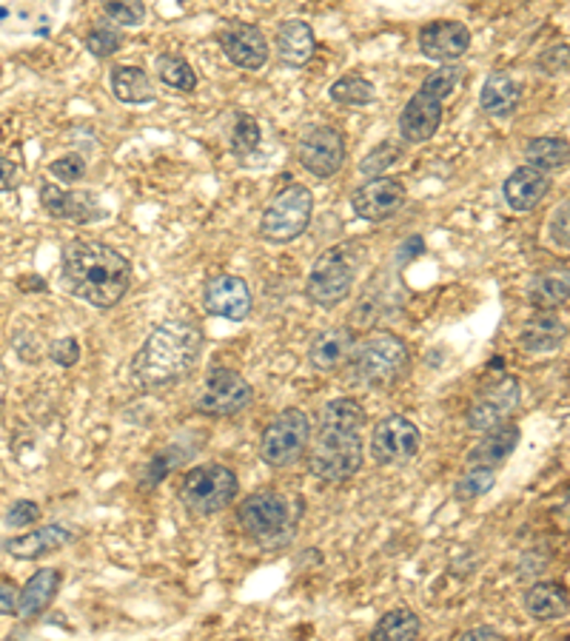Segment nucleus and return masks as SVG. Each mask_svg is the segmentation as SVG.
<instances>
[{
  "label": "nucleus",
  "mask_w": 570,
  "mask_h": 641,
  "mask_svg": "<svg viewBox=\"0 0 570 641\" xmlns=\"http://www.w3.org/2000/svg\"><path fill=\"white\" fill-rule=\"evenodd\" d=\"M365 411L354 397L325 403L317 433H311L309 474L319 482H346L362 470Z\"/></svg>",
  "instance_id": "1"
},
{
  "label": "nucleus",
  "mask_w": 570,
  "mask_h": 641,
  "mask_svg": "<svg viewBox=\"0 0 570 641\" xmlns=\"http://www.w3.org/2000/svg\"><path fill=\"white\" fill-rule=\"evenodd\" d=\"M202 328L191 319H163L131 357V380L143 391L177 385L195 371L202 353Z\"/></svg>",
  "instance_id": "2"
},
{
  "label": "nucleus",
  "mask_w": 570,
  "mask_h": 641,
  "mask_svg": "<svg viewBox=\"0 0 570 641\" xmlns=\"http://www.w3.org/2000/svg\"><path fill=\"white\" fill-rule=\"evenodd\" d=\"M63 280L83 303L115 308L131 285V263L106 243L72 240L63 248Z\"/></svg>",
  "instance_id": "3"
},
{
  "label": "nucleus",
  "mask_w": 570,
  "mask_h": 641,
  "mask_svg": "<svg viewBox=\"0 0 570 641\" xmlns=\"http://www.w3.org/2000/svg\"><path fill=\"white\" fill-rule=\"evenodd\" d=\"M351 380L365 391H388L411 371V348L394 331H371L351 353Z\"/></svg>",
  "instance_id": "4"
},
{
  "label": "nucleus",
  "mask_w": 570,
  "mask_h": 641,
  "mask_svg": "<svg viewBox=\"0 0 570 641\" xmlns=\"http://www.w3.org/2000/svg\"><path fill=\"white\" fill-rule=\"evenodd\" d=\"M296 520L300 513L294 511V502L280 490H254L237 508L240 531L266 550L289 545L296 531Z\"/></svg>",
  "instance_id": "5"
},
{
  "label": "nucleus",
  "mask_w": 570,
  "mask_h": 641,
  "mask_svg": "<svg viewBox=\"0 0 570 641\" xmlns=\"http://www.w3.org/2000/svg\"><path fill=\"white\" fill-rule=\"evenodd\" d=\"M362 260H365V245L354 243V240L325 248L317 263L311 266V275L305 280V296L319 308H337L354 289Z\"/></svg>",
  "instance_id": "6"
},
{
  "label": "nucleus",
  "mask_w": 570,
  "mask_h": 641,
  "mask_svg": "<svg viewBox=\"0 0 570 641\" xmlns=\"http://www.w3.org/2000/svg\"><path fill=\"white\" fill-rule=\"evenodd\" d=\"M237 474L229 465L206 462L181 476L177 499L191 516H214L237 499Z\"/></svg>",
  "instance_id": "7"
},
{
  "label": "nucleus",
  "mask_w": 570,
  "mask_h": 641,
  "mask_svg": "<svg viewBox=\"0 0 570 641\" xmlns=\"http://www.w3.org/2000/svg\"><path fill=\"white\" fill-rule=\"evenodd\" d=\"M311 419L300 408H286L266 426L260 436V459L268 468H291L305 456L311 445Z\"/></svg>",
  "instance_id": "8"
},
{
  "label": "nucleus",
  "mask_w": 570,
  "mask_h": 641,
  "mask_svg": "<svg viewBox=\"0 0 570 641\" xmlns=\"http://www.w3.org/2000/svg\"><path fill=\"white\" fill-rule=\"evenodd\" d=\"M311 214H314V195L309 188L294 183L277 191L275 200L268 202V209L263 211L260 220V237L266 243L286 245L294 243L296 237H303L311 225Z\"/></svg>",
  "instance_id": "9"
},
{
  "label": "nucleus",
  "mask_w": 570,
  "mask_h": 641,
  "mask_svg": "<svg viewBox=\"0 0 570 641\" xmlns=\"http://www.w3.org/2000/svg\"><path fill=\"white\" fill-rule=\"evenodd\" d=\"M254 403V388L246 376H240L232 368H209L197 391L195 411L202 417H237L248 411Z\"/></svg>",
  "instance_id": "10"
},
{
  "label": "nucleus",
  "mask_w": 570,
  "mask_h": 641,
  "mask_svg": "<svg viewBox=\"0 0 570 641\" xmlns=\"http://www.w3.org/2000/svg\"><path fill=\"white\" fill-rule=\"evenodd\" d=\"M419 445H422V433L411 419L391 413L380 419L371 431L369 454L380 468H397V465H408L419 454Z\"/></svg>",
  "instance_id": "11"
},
{
  "label": "nucleus",
  "mask_w": 570,
  "mask_h": 641,
  "mask_svg": "<svg viewBox=\"0 0 570 641\" xmlns=\"http://www.w3.org/2000/svg\"><path fill=\"white\" fill-rule=\"evenodd\" d=\"M296 160L314 177H334L346 163V140L331 126H311L296 143Z\"/></svg>",
  "instance_id": "12"
},
{
  "label": "nucleus",
  "mask_w": 570,
  "mask_h": 641,
  "mask_svg": "<svg viewBox=\"0 0 570 641\" xmlns=\"http://www.w3.org/2000/svg\"><path fill=\"white\" fill-rule=\"evenodd\" d=\"M405 202H408V191H405L403 180L385 177V174L369 177V183H362L354 191V197H351L354 214L360 220H369V223L391 220V217L405 209Z\"/></svg>",
  "instance_id": "13"
},
{
  "label": "nucleus",
  "mask_w": 570,
  "mask_h": 641,
  "mask_svg": "<svg viewBox=\"0 0 570 641\" xmlns=\"http://www.w3.org/2000/svg\"><path fill=\"white\" fill-rule=\"evenodd\" d=\"M520 380H516V376H502V380L493 382L491 388H485L482 394H479L477 403L470 405L465 422H468L470 431L485 433L488 428L505 422V419L520 408Z\"/></svg>",
  "instance_id": "14"
},
{
  "label": "nucleus",
  "mask_w": 570,
  "mask_h": 641,
  "mask_svg": "<svg viewBox=\"0 0 570 641\" xmlns=\"http://www.w3.org/2000/svg\"><path fill=\"white\" fill-rule=\"evenodd\" d=\"M202 305H206L211 317L243 323V319L252 317V289H248V282L243 277L217 275L202 289Z\"/></svg>",
  "instance_id": "15"
},
{
  "label": "nucleus",
  "mask_w": 570,
  "mask_h": 641,
  "mask_svg": "<svg viewBox=\"0 0 570 641\" xmlns=\"http://www.w3.org/2000/svg\"><path fill=\"white\" fill-rule=\"evenodd\" d=\"M217 44H220L225 58L240 69H246V72H260L263 66L268 63V40L260 26H254V23H229L217 35Z\"/></svg>",
  "instance_id": "16"
},
{
  "label": "nucleus",
  "mask_w": 570,
  "mask_h": 641,
  "mask_svg": "<svg viewBox=\"0 0 570 641\" xmlns=\"http://www.w3.org/2000/svg\"><path fill=\"white\" fill-rule=\"evenodd\" d=\"M442 126V101L426 86H419L399 115V138L405 143H428Z\"/></svg>",
  "instance_id": "17"
},
{
  "label": "nucleus",
  "mask_w": 570,
  "mask_h": 641,
  "mask_svg": "<svg viewBox=\"0 0 570 641\" xmlns=\"http://www.w3.org/2000/svg\"><path fill=\"white\" fill-rule=\"evenodd\" d=\"M40 206L49 217L58 220H72V223L89 225L97 223L106 211L101 209V200L92 191H66V188L55 186V183H44L40 186Z\"/></svg>",
  "instance_id": "18"
},
{
  "label": "nucleus",
  "mask_w": 570,
  "mask_h": 641,
  "mask_svg": "<svg viewBox=\"0 0 570 641\" xmlns=\"http://www.w3.org/2000/svg\"><path fill=\"white\" fill-rule=\"evenodd\" d=\"M470 49V32L465 23L433 21L419 30V51L437 63H454Z\"/></svg>",
  "instance_id": "19"
},
{
  "label": "nucleus",
  "mask_w": 570,
  "mask_h": 641,
  "mask_svg": "<svg viewBox=\"0 0 570 641\" xmlns=\"http://www.w3.org/2000/svg\"><path fill=\"white\" fill-rule=\"evenodd\" d=\"M357 348V331L351 325H334L314 337L309 348V365L319 374H337L339 368L348 365Z\"/></svg>",
  "instance_id": "20"
},
{
  "label": "nucleus",
  "mask_w": 570,
  "mask_h": 641,
  "mask_svg": "<svg viewBox=\"0 0 570 641\" xmlns=\"http://www.w3.org/2000/svg\"><path fill=\"white\" fill-rule=\"evenodd\" d=\"M74 539H78V534H74L72 527L63 525V522H55V525L35 527L32 534L7 539L3 541V550L21 559V562H35V559H44V556L55 553V550H63Z\"/></svg>",
  "instance_id": "21"
},
{
  "label": "nucleus",
  "mask_w": 570,
  "mask_h": 641,
  "mask_svg": "<svg viewBox=\"0 0 570 641\" xmlns=\"http://www.w3.org/2000/svg\"><path fill=\"white\" fill-rule=\"evenodd\" d=\"M550 191L548 172H539L534 166H520L508 174V180L502 183V197H505L508 209L511 211H534L545 195Z\"/></svg>",
  "instance_id": "22"
},
{
  "label": "nucleus",
  "mask_w": 570,
  "mask_h": 641,
  "mask_svg": "<svg viewBox=\"0 0 570 641\" xmlns=\"http://www.w3.org/2000/svg\"><path fill=\"white\" fill-rule=\"evenodd\" d=\"M565 339H568V323L556 311H536L520 331L522 351L534 353V357L559 351Z\"/></svg>",
  "instance_id": "23"
},
{
  "label": "nucleus",
  "mask_w": 570,
  "mask_h": 641,
  "mask_svg": "<svg viewBox=\"0 0 570 641\" xmlns=\"http://www.w3.org/2000/svg\"><path fill=\"white\" fill-rule=\"evenodd\" d=\"M522 440L520 426H513V422H499V426L488 428L482 433V440L477 445L470 447L468 454V465H485V468H499V465H505L508 456L516 451Z\"/></svg>",
  "instance_id": "24"
},
{
  "label": "nucleus",
  "mask_w": 570,
  "mask_h": 641,
  "mask_svg": "<svg viewBox=\"0 0 570 641\" xmlns=\"http://www.w3.org/2000/svg\"><path fill=\"white\" fill-rule=\"evenodd\" d=\"M60 584H63V573H60V570H35V576H30V582L23 584L21 593H18V616H21V619H37V616H44L51 607V602L58 598Z\"/></svg>",
  "instance_id": "25"
},
{
  "label": "nucleus",
  "mask_w": 570,
  "mask_h": 641,
  "mask_svg": "<svg viewBox=\"0 0 570 641\" xmlns=\"http://www.w3.org/2000/svg\"><path fill=\"white\" fill-rule=\"evenodd\" d=\"M275 49L277 58L289 69H303L311 58H314V49H317V40H314V30L311 23L305 21H286L280 23V30L275 35Z\"/></svg>",
  "instance_id": "26"
},
{
  "label": "nucleus",
  "mask_w": 570,
  "mask_h": 641,
  "mask_svg": "<svg viewBox=\"0 0 570 641\" xmlns=\"http://www.w3.org/2000/svg\"><path fill=\"white\" fill-rule=\"evenodd\" d=\"M522 607L534 621H559L568 619L570 598L568 587L559 582H536L522 596Z\"/></svg>",
  "instance_id": "27"
},
{
  "label": "nucleus",
  "mask_w": 570,
  "mask_h": 641,
  "mask_svg": "<svg viewBox=\"0 0 570 641\" xmlns=\"http://www.w3.org/2000/svg\"><path fill=\"white\" fill-rule=\"evenodd\" d=\"M522 101V83L508 72H493L485 78L482 92H479V106L485 115L511 117Z\"/></svg>",
  "instance_id": "28"
},
{
  "label": "nucleus",
  "mask_w": 570,
  "mask_h": 641,
  "mask_svg": "<svg viewBox=\"0 0 570 641\" xmlns=\"http://www.w3.org/2000/svg\"><path fill=\"white\" fill-rule=\"evenodd\" d=\"M108 86L117 101L129 103V106H143V103L154 101L152 78L140 66H115L108 74Z\"/></svg>",
  "instance_id": "29"
},
{
  "label": "nucleus",
  "mask_w": 570,
  "mask_h": 641,
  "mask_svg": "<svg viewBox=\"0 0 570 641\" xmlns=\"http://www.w3.org/2000/svg\"><path fill=\"white\" fill-rule=\"evenodd\" d=\"M568 271H542L527 285V303L536 311H556L568 303Z\"/></svg>",
  "instance_id": "30"
},
{
  "label": "nucleus",
  "mask_w": 570,
  "mask_h": 641,
  "mask_svg": "<svg viewBox=\"0 0 570 641\" xmlns=\"http://www.w3.org/2000/svg\"><path fill=\"white\" fill-rule=\"evenodd\" d=\"M568 140L565 138H534L525 145L527 166L539 168V172H556V168L568 166Z\"/></svg>",
  "instance_id": "31"
},
{
  "label": "nucleus",
  "mask_w": 570,
  "mask_h": 641,
  "mask_svg": "<svg viewBox=\"0 0 570 641\" xmlns=\"http://www.w3.org/2000/svg\"><path fill=\"white\" fill-rule=\"evenodd\" d=\"M419 633H422V621H419L417 613L411 607H394L376 621L371 636L385 641H414Z\"/></svg>",
  "instance_id": "32"
},
{
  "label": "nucleus",
  "mask_w": 570,
  "mask_h": 641,
  "mask_svg": "<svg viewBox=\"0 0 570 641\" xmlns=\"http://www.w3.org/2000/svg\"><path fill=\"white\" fill-rule=\"evenodd\" d=\"M154 69H158V78L163 80L168 89H174V92L191 94L197 89L195 69H191L181 55H172V51L160 55V58L154 60Z\"/></svg>",
  "instance_id": "33"
},
{
  "label": "nucleus",
  "mask_w": 570,
  "mask_h": 641,
  "mask_svg": "<svg viewBox=\"0 0 570 641\" xmlns=\"http://www.w3.org/2000/svg\"><path fill=\"white\" fill-rule=\"evenodd\" d=\"M328 97L339 106H371L376 97V89L369 78L362 74H346L339 78L331 89H328Z\"/></svg>",
  "instance_id": "34"
},
{
  "label": "nucleus",
  "mask_w": 570,
  "mask_h": 641,
  "mask_svg": "<svg viewBox=\"0 0 570 641\" xmlns=\"http://www.w3.org/2000/svg\"><path fill=\"white\" fill-rule=\"evenodd\" d=\"M497 482V468H485V465H468L460 479L454 482V499L456 502H477L479 497H485L488 490Z\"/></svg>",
  "instance_id": "35"
},
{
  "label": "nucleus",
  "mask_w": 570,
  "mask_h": 641,
  "mask_svg": "<svg viewBox=\"0 0 570 641\" xmlns=\"http://www.w3.org/2000/svg\"><path fill=\"white\" fill-rule=\"evenodd\" d=\"M260 138H263L260 123L254 120L252 115H246V112H240L232 129V152L237 154V158H248V154L257 152Z\"/></svg>",
  "instance_id": "36"
},
{
  "label": "nucleus",
  "mask_w": 570,
  "mask_h": 641,
  "mask_svg": "<svg viewBox=\"0 0 570 641\" xmlns=\"http://www.w3.org/2000/svg\"><path fill=\"white\" fill-rule=\"evenodd\" d=\"M101 9L117 26H140L146 21L143 0H101Z\"/></svg>",
  "instance_id": "37"
},
{
  "label": "nucleus",
  "mask_w": 570,
  "mask_h": 641,
  "mask_svg": "<svg viewBox=\"0 0 570 641\" xmlns=\"http://www.w3.org/2000/svg\"><path fill=\"white\" fill-rule=\"evenodd\" d=\"M183 459H186V456H183L181 447H168V451H163V454L152 456V459H149V468H146L143 485H140V488L143 490L158 488V485L163 482V479H166V476L172 474V470L177 468Z\"/></svg>",
  "instance_id": "38"
},
{
  "label": "nucleus",
  "mask_w": 570,
  "mask_h": 641,
  "mask_svg": "<svg viewBox=\"0 0 570 641\" xmlns=\"http://www.w3.org/2000/svg\"><path fill=\"white\" fill-rule=\"evenodd\" d=\"M120 46H124V37H120V32H117L115 26H106V23L94 26V30L86 35L89 55H94V58H101V60L117 55V51H120Z\"/></svg>",
  "instance_id": "39"
},
{
  "label": "nucleus",
  "mask_w": 570,
  "mask_h": 641,
  "mask_svg": "<svg viewBox=\"0 0 570 641\" xmlns=\"http://www.w3.org/2000/svg\"><path fill=\"white\" fill-rule=\"evenodd\" d=\"M463 80V66L460 63H442L440 69H433L431 74H428L426 80H422V86L428 89V92H433L440 101H445V97H451L456 89V83Z\"/></svg>",
  "instance_id": "40"
},
{
  "label": "nucleus",
  "mask_w": 570,
  "mask_h": 641,
  "mask_svg": "<svg viewBox=\"0 0 570 641\" xmlns=\"http://www.w3.org/2000/svg\"><path fill=\"white\" fill-rule=\"evenodd\" d=\"M403 158V149H399V143H380L374 149V152H369L365 158H362L360 163V172L365 174V177H376V174H383L385 168H391L397 160Z\"/></svg>",
  "instance_id": "41"
},
{
  "label": "nucleus",
  "mask_w": 570,
  "mask_h": 641,
  "mask_svg": "<svg viewBox=\"0 0 570 641\" xmlns=\"http://www.w3.org/2000/svg\"><path fill=\"white\" fill-rule=\"evenodd\" d=\"M49 174L58 183H80L86 177V158L83 154H66L49 163Z\"/></svg>",
  "instance_id": "42"
},
{
  "label": "nucleus",
  "mask_w": 570,
  "mask_h": 641,
  "mask_svg": "<svg viewBox=\"0 0 570 641\" xmlns=\"http://www.w3.org/2000/svg\"><path fill=\"white\" fill-rule=\"evenodd\" d=\"M40 520V504L32 499H18L7 511V527H30Z\"/></svg>",
  "instance_id": "43"
},
{
  "label": "nucleus",
  "mask_w": 570,
  "mask_h": 641,
  "mask_svg": "<svg viewBox=\"0 0 570 641\" xmlns=\"http://www.w3.org/2000/svg\"><path fill=\"white\" fill-rule=\"evenodd\" d=\"M49 357H51V362H55V365H60V368L78 365L80 342L74 337L55 339V342H51V348H49Z\"/></svg>",
  "instance_id": "44"
},
{
  "label": "nucleus",
  "mask_w": 570,
  "mask_h": 641,
  "mask_svg": "<svg viewBox=\"0 0 570 641\" xmlns=\"http://www.w3.org/2000/svg\"><path fill=\"white\" fill-rule=\"evenodd\" d=\"M536 66H539L545 74L568 72V46L559 44V46H550V49H545L539 55V60H536Z\"/></svg>",
  "instance_id": "45"
},
{
  "label": "nucleus",
  "mask_w": 570,
  "mask_h": 641,
  "mask_svg": "<svg viewBox=\"0 0 570 641\" xmlns=\"http://www.w3.org/2000/svg\"><path fill=\"white\" fill-rule=\"evenodd\" d=\"M568 217H570V209L568 202H562L559 209L550 214V223H548V234L550 240H554V245H559L562 252H568L570 245V234H568Z\"/></svg>",
  "instance_id": "46"
},
{
  "label": "nucleus",
  "mask_w": 570,
  "mask_h": 641,
  "mask_svg": "<svg viewBox=\"0 0 570 641\" xmlns=\"http://www.w3.org/2000/svg\"><path fill=\"white\" fill-rule=\"evenodd\" d=\"M18 587L7 579H0V616H18Z\"/></svg>",
  "instance_id": "47"
},
{
  "label": "nucleus",
  "mask_w": 570,
  "mask_h": 641,
  "mask_svg": "<svg viewBox=\"0 0 570 641\" xmlns=\"http://www.w3.org/2000/svg\"><path fill=\"white\" fill-rule=\"evenodd\" d=\"M18 186V166L0 154V191H12Z\"/></svg>",
  "instance_id": "48"
},
{
  "label": "nucleus",
  "mask_w": 570,
  "mask_h": 641,
  "mask_svg": "<svg viewBox=\"0 0 570 641\" xmlns=\"http://www.w3.org/2000/svg\"><path fill=\"white\" fill-rule=\"evenodd\" d=\"M456 639L463 641H479V639H502V633H499L497 627H470V630H463V633H456Z\"/></svg>",
  "instance_id": "49"
},
{
  "label": "nucleus",
  "mask_w": 570,
  "mask_h": 641,
  "mask_svg": "<svg viewBox=\"0 0 570 641\" xmlns=\"http://www.w3.org/2000/svg\"><path fill=\"white\" fill-rule=\"evenodd\" d=\"M260 3H268V0H260Z\"/></svg>",
  "instance_id": "50"
}]
</instances>
